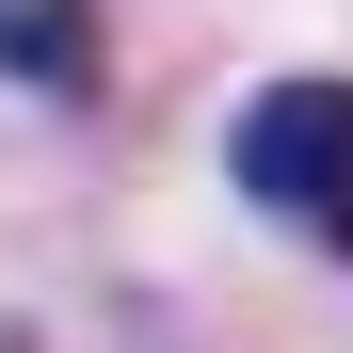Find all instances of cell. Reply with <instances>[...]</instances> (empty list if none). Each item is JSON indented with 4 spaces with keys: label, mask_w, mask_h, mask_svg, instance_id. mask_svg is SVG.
<instances>
[{
    "label": "cell",
    "mask_w": 353,
    "mask_h": 353,
    "mask_svg": "<svg viewBox=\"0 0 353 353\" xmlns=\"http://www.w3.org/2000/svg\"><path fill=\"white\" fill-rule=\"evenodd\" d=\"M225 176H241V193L289 225V241L353 257V81H273V97H241Z\"/></svg>",
    "instance_id": "obj_1"
}]
</instances>
